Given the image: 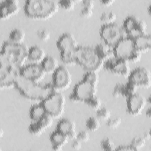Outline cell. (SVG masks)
Listing matches in <instances>:
<instances>
[{"label": "cell", "instance_id": "cell-22", "mask_svg": "<svg viewBox=\"0 0 151 151\" xmlns=\"http://www.w3.org/2000/svg\"><path fill=\"white\" fill-rule=\"evenodd\" d=\"M134 40V45L137 51L142 54L149 52L151 49V36L146 34L137 37Z\"/></svg>", "mask_w": 151, "mask_h": 151}, {"label": "cell", "instance_id": "cell-26", "mask_svg": "<svg viewBox=\"0 0 151 151\" xmlns=\"http://www.w3.org/2000/svg\"><path fill=\"white\" fill-rule=\"evenodd\" d=\"M46 114V111L41 103L32 106L29 110V117L32 122L39 120Z\"/></svg>", "mask_w": 151, "mask_h": 151}, {"label": "cell", "instance_id": "cell-10", "mask_svg": "<svg viewBox=\"0 0 151 151\" xmlns=\"http://www.w3.org/2000/svg\"><path fill=\"white\" fill-rule=\"evenodd\" d=\"M0 87L1 89L12 88L15 86L20 69L6 63L0 61Z\"/></svg>", "mask_w": 151, "mask_h": 151}, {"label": "cell", "instance_id": "cell-11", "mask_svg": "<svg viewBox=\"0 0 151 151\" xmlns=\"http://www.w3.org/2000/svg\"><path fill=\"white\" fill-rule=\"evenodd\" d=\"M128 81L138 88H149L151 86V74L145 67H138L130 72Z\"/></svg>", "mask_w": 151, "mask_h": 151}, {"label": "cell", "instance_id": "cell-34", "mask_svg": "<svg viewBox=\"0 0 151 151\" xmlns=\"http://www.w3.org/2000/svg\"><path fill=\"white\" fill-rule=\"evenodd\" d=\"M96 113L97 117L101 120L107 121L111 117L110 111L106 107H101L97 110Z\"/></svg>", "mask_w": 151, "mask_h": 151}, {"label": "cell", "instance_id": "cell-32", "mask_svg": "<svg viewBox=\"0 0 151 151\" xmlns=\"http://www.w3.org/2000/svg\"><path fill=\"white\" fill-rule=\"evenodd\" d=\"M100 146L101 149L105 151L116 150L117 147L113 140L109 137L104 138L101 141Z\"/></svg>", "mask_w": 151, "mask_h": 151}, {"label": "cell", "instance_id": "cell-19", "mask_svg": "<svg viewBox=\"0 0 151 151\" xmlns=\"http://www.w3.org/2000/svg\"><path fill=\"white\" fill-rule=\"evenodd\" d=\"M137 88L129 81L126 83H117L113 88L112 95L114 97L117 98L120 96L126 98L137 93Z\"/></svg>", "mask_w": 151, "mask_h": 151}, {"label": "cell", "instance_id": "cell-1", "mask_svg": "<svg viewBox=\"0 0 151 151\" xmlns=\"http://www.w3.org/2000/svg\"><path fill=\"white\" fill-rule=\"evenodd\" d=\"M15 87L27 99L40 102L56 91L52 83L42 85L23 78L20 74L17 78Z\"/></svg>", "mask_w": 151, "mask_h": 151}, {"label": "cell", "instance_id": "cell-6", "mask_svg": "<svg viewBox=\"0 0 151 151\" xmlns=\"http://www.w3.org/2000/svg\"><path fill=\"white\" fill-rule=\"evenodd\" d=\"M40 103L48 114L53 119H57L63 114L66 101L64 96L60 91H56Z\"/></svg>", "mask_w": 151, "mask_h": 151}, {"label": "cell", "instance_id": "cell-5", "mask_svg": "<svg viewBox=\"0 0 151 151\" xmlns=\"http://www.w3.org/2000/svg\"><path fill=\"white\" fill-rule=\"evenodd\" d=\"M113 52L115 57L133 63L139 62L142 55L140 52L136 50L134 40L127 36L113 47Z\"/></svg>", "mask_w": 151, "mask_h": 151}, {"label": "cell", "instance_id": "cell-23", "mask_svg": "<svg viewBox=\"0 0 151 151\" xmlns=\"http://www.w3.org/2000/svg\"><path fill=\"white\" fill-rule=\"evenodd\" d=\"M46 56L44 50L39 45H34L29 48L28 60L32 63L41 64Z\"/></svg>", "mask_w": 151, "mask_h": 151}, {"label": "cell", "instance_id": "cell-47", "mask_svg": "<svg viewBox=\"0 0 151 151\" xmlns=\"http://www.w3.org/2000/svg\"><path fill=\"white\" fill-rule=\"evenodd\" d=\"M150 9H151V5H149V6L147 8V11H148V13L149 15L151 14V12H150Z\"/></svg>", "mask_w": 151, "mask_h": 151}, {"label": "cell", "instance_id": "cell-16", "mask_svg": "<svg viewBox=\"0 0 151 151\" xmlns=\"http://www.w3.org/2000/svg\"><path fill=\"white\" fill-rule=\"evenodd\" d=\"M54 119L47 113L39 120L32 122L28 127V131L33 136H40L52 125Z\"/></svg>", "mask_w": 151, "mask_h": 151}, {"label": "cell", "instance_id": "cell-3", "mask_svg": "<svg viewBox=\"0 0 151 151\" xmlns=\"http://www.w3.org/2000/svg\"><path fill=\"white\" fill-rule=\"evenodd\" d=\"M29 48L24 44H16L10 41L3 43L0 61H3L21 69L28 60Z\"/></svg>", "mask_w": 151, "mask_h": 151}, {"label": "cell", "instance_id": "cell-8", "mask_svg": "<svg viewBox=\"0 0 151 151\" xmlns=\"http://www.w3.org/2000/svg\"><path fill=\"white\" fill-rule=\"evenodd\" d=\"M97 86L82 79L74 86L69 96V99L73 102L86 103L92 97L96 96Z\"/></svg>", "mask_w": 151, "mask_h": 151}, {"label": "cell", "instance_id": "cell-18", "mask_svg": "<svg viewBox=\"0 0 151 151\" xmlns=\"http://www.w3.org/2000/svg\"><path fill=\"white\" fill-rule=\"evenodd\" d=\"M20 10L19 2L17 0H5L0 3L1 18L8 19L16 15Z\"/></svg>", "mask_w": 151, "mask_h": 151}, {"label": "cell", "instance_id": "cell-29", "mask_svg": "<svg viewBox=\"0 0 151 151\" xmlns=\"http://www.w3.org/2000/svg\"><path fill=\"white\" fill-rule=\"evenodd\" d=\"M86 126L88 130L90 132H96L100 127V120L97 117L91 116L86 120Z\"/></svg>", "mask_w": 151, "mask_h": 151}, {"label": "cell", "instance_id": "cell-20", "mask_svg": "<svg viewBox=\"0 0 151 151\" xmlns=\"http://www.w3.org/2000/svg\"><path fill=\"white\" fill-rule=\"evenodd\" d=\"M56 130L68 136L69 139L73 140L77 137L76 124L74 122L68 119H61L57 124Z\"/></svg>", "mask_w": 151, "mask_h": 151}, {"label": "cell", "instance_id": "cell-33", "mask_svg": "<svg viewBox=\"0 0 151 151\" xmlns=\"http://www.w3.org/2000/svg\"><path fill=\"white\" fill-rule=\"evenodd\" d=\"M146 142V140L143 136H136L132 139L130 145L137 151L145 146Z\"/></svg>", "mask_w": 151, "mask_h": 151}, {"label": "cell", "instance_id": "cell-15", "mask_svg": "<svg viewBox=\"0 0 151 151\" xmlns=\"http://www.w3.org/2000/svg\"><path fill=\"white\" fill-rule=\"evenodd\" d=\"M147 104L146 98L139 93L126 98V109L129 114L133 116L140 115Z\"/></svg>", "mask_w": 151, "mask_h": 151}, {"label": "cell", "instance_id": "cell-9", "mask_svg": "<svg viewBox=\"0 0 151 151\" xmlns=\"http://www.w3.org/2000/svg\"><path fill=\"white\" fill-rule=\"evenodd\" d=\"M123 28L127 37L133 39L147 34L146 22L134 15H130L123 21Z\"/></svg>", "mask_w": 151, "mask_h": 151}, {"label": "cell", "instance_id": "cell-21", "mask_svg": "<svg viewBox=\"0 0 151 151\" xmlns=\"http://www.w3.org/2000/svg\"><path fill=\"white\" fill-rule=\"evenodd\" d=\"M69 138L66 134L55 130L51 133L50 141L52 145V149L54 151H61L64 146L68 143Z\"/></svg>", "mask_w": 151, "mask_h": 151}, {"label": "cell", "instance_id": "cell-30", "mask_svg": "<svg viewBox=\"0 0 151 151\" xmlns=\"http://www.w3.org/2000/svg\"><path fill=\"white\" fill-rule=\"evenodd\" d=\"M117 16L113 11H106L101 14L100 19L103 24H109L115 22Z\"/></svg>", "mask_w": 151, "mask_h": 151}, {"label": "cell", "instance_id": "cell-4", "mask_svg": "<svg viewBox=\"0 0 151 151\" xmlns=\"http://www.w3.org/2000/svg\"><path fill=\"white\" fill-rule=\"evenodd\" d=\"M77 64L87 71H99L104 63L97 54L94 48L87 46H78L76 50Z\"/></svg>", "mask_w": 151, "mask_h": 151}, {"label": "cell", "instance_id": "cell-41", "mask_svg": "<svg viewBox=\"0 0 151 151\" xmlns=\"http://www.w3.org/2000/svg\"><path fill=\"white\" fill-rule=\"evenodd\" d=\"M116 150L120 151H136L135 149L130 144L129 145H123L116 147Z\"/></svg>", "mask_w": 151, "mask_h": 151}, {"label": "cell", "instance_id": "cell-27", "mask_svg": "<svg viewBox=\"0 0 151 151\" xmlns=\"http://www.w3.org/2000/svg\"><path fill=\"white\" fill-rule=\"evenodd\" d=\"M60 58L63 63L67 65L77 64L76 59V50L72 51L60 52Z\"/></svg>", "mask_w": 151, "mask_h": 151}, {"label": "cell", "instance_id": "cell-37", "mask_svg": "<svg viewBox=\"0 0 151 151\" xmlns=\"http://www.w3.org/2000/svg\"><path fill=\"white\" fill-rule=\"evenodd\" d=\"M122 123V119L120 117H116L114 118H110L106 121V125L110 129L117 128Z\"/></svg>", "mask_w": 151, "mask_h": 151}, {"label": "cell", "instance_id": "cell-42", "mask_svg": "<svg viewBox=\"0 0 151 151\" xmlns=\"http://www.w3.org/2000/svg\"><path fill=\"white\" fill-rule=\"evenodd\" d=\"M73 142L71 143V147L76 150H78L81 149L82 146V142L80 141L78 139H76L73 140H72Z\"/></svg>", "mask_w": 151, "mask_h": 151}, {"label": "cell", "instance_id": "cell-45", "mask_svg": "<svg viewBox=\"0 0 151 151\" xmlns=\"http://www.w3.org/2000/svg\"><path fill=\"white\" fill-rule=\"evenodd\" d=\"M143 137L146 140V141H147V140H149V139L150 138V134L149 131H146V132L144 133Z\"/></svg>", "mask_w": 151, "mask_h": 151}, {"label": "cell", "instance_id": "cell-12", "mask_svg": "<svg viewBox=\"0 0 151 151\" xmlns=\"http://www.w3.org/2000/svg\"><path fill=\"white\" fill-rule=\"evenodd\" d=\"M72 83V76L65 66H60L52 74V85L57 91L65 90Z\"/></svg>", "mask_w": 151, "mask_h": 151}, {"label": "cell", "instance_id": "cell-46", "mask_svg": "<svg viewBox=\"0 0 151 151\" xmlns=\"http://www.w3.org/2000/svg\"><path fill=\"white\" fill-rule=\"evenodd\" d=\"M146 115L148 118H150L151 117V108L150 107H149L147 109L146 111Z\"/></svg>", "mask_w": 151, "mask_h": 151}, {"label": "cell", "instance_id": "cell-24", "mask_svg": "<svg viewBox=\"0 0 151 151\" xmlns=\"http://www.w3.org/2000/svg\"><path fill=\"white\" fill-rule=\"evenodd\" d=\"M94 49L97 54L103 63L114 57L113 47L103 42L98 44L94 47Z\"/></svg>", "mask_w": 151, "mask_h": 151}, {"label": "cell", "instance_id": "cell-31", "mask_svg": "<svg viewBox=\"0 0 151 151\" xmlns=\"http://www.w3.org/2000/svg\"><path fill=\"white\" fill-rule=\"evenodd\" d=\"M83 80H84L94 85L97 86L98 83L99 81V76L98 74V71H87L83 76Z\"/></svg>", "mask_w": 151, "mask_h": 151}, {"label": "cell", "instance_id": "cell-14", "mask_svg": "<svg viewBox=\"0 0 151 151\" xmlns=\"http://www.w3.org/2000/svg\"><path fill=\"white\" fill-rule=\"evenodd\" d=\"M19 74L23 78L36 83L42 81L46 74L41 64L35 63L24 65L20 69Z\"/></svg>", "mask_w": 151, "mask_h": 151}, {"label": "cell", "instance_id": "cell-48", "mask_svg": "<svg viewBox=\"0 0 151 151\" xmlns=\"http://www.w3.org/2000/svg\"><path fill=\"white\" fill-rule=\"evenodd\" d=\"M3 134H4V131H3V130L1 129V137H2Z\"/></svg>", "mask_w": 151, "mask_h": 151}, {"label": "cell", "instance_id": "cell-43", "mask_svg": "<svg viewBox=\"0 0 151 151\" xmlns=\"http://www.w3.org/2000/svg\"><path fill=\"white\" fill-rule=\"evenodd\" d=\"M82 7H86L93 9L94 2L93 0H83L82 1Z\"/></svg>", "mask_w": 151, "mask_h": 151}, {"label": "cell", "instance_id": "cell-17", "mask_svg": "<svg viewBox=\"0 0 151 151\" xmlns=\"http://www.w3.org/2000/svg\"><path fill=\"white\" fill-rule=\"evenodd\" d=\"M56 45L60 52L76 51L78 47L77 41L74 36L70 33L62 34L57 40Z\"/></svg>", "mask_w": 151, "mask_h": 151}, {"label": "cell", "instance_id": "cell-44", "mask_svg": "<svg viewBox=\"0 0 151 151\" xmlns=\"http://www.w3.org/2000/svg\"><path fill=\"white\" fill-rule=\"evenodd\" d=\"M115 1L114 0H101L100 2L105 6H111Z\"/></svg>", "mask_w": 151, "mask_h": 151}, {"label": "cell", "instance_id": "cell-36", "mask_svg": "<svg viewBox=\"0 0 151 151\" xmlns=\"http://www.w3.org/2000/svg\"><path fill=\"white\" fill-rule=\"evenodd\" d=\"M86 104L93 110L97 111L100 108H101V100L99 97L96 96L92 97L90 100H89Z\"/></svg>", "mask_w": 151, "mask_h": 151}, {"label": "cell", "instance_id": "cell-39", "mask_svg": "<svg viewBox=\"0 0 151 151\" xmlns=\"http://www.w3.org/2000/svg\"><path fill=\"white\" fill-rule=\"evenodd\" d=\"M93 9L88 8H86V7H82L80 12V16L84 18H90L93 16Z\"/></svg>", "mask_w": 151, "mask_h": 151}, {"label": "cell", "instance_id": "cell-40", "mask_svg": "<svg viewBox=\"0 0 151 151\" xmlns=\"http://www.w3.org/2000/svg\"><path fill=\"white\" fill-rule=\"evenodd\" d=\"M77 139L81 141L82 143L87 142L90 139V134L88 133V132L85 130L80 131L77 134Z\"/></svg>", "mask_w": 151, "mask_h": 151}, {"label": "cell", "instance_id": "cell-38", "mask_svg": "<svg viewBox=\"0 0 151 151\" xmlns=\"http://www.w3.org/2000/svg\"><path fill=\"white\" fill-rule=\"evenodd\" d=\"M37 36L38 38L42 41H47L50 38V32L49 30L45 29V28H41L38 30L37 32Z\"/></svg>", "mask_w": 151, "mask_h": 151}, {"label": "cell", "instance_id": "cell-35", "mask_svg": "<svg viewBox=\"0 0 151 151\" xmlns=\"http://www.w3.org/2000/svg\"><path fill=\"white\" fill-rule=\"evenodd\" d=\"M59 7L65 11H72L76 6V2L73 0H61L58 2Z\"/></svg>", "mask_w": 151, "mask_h": 151}, {"label": "cell", "instance_id": "cell-28", "mask_svg": "<svg viewBox=\"0 0 151 151\" xmlns=\"http://www.w3.org/2000/svg\"><path fill=\"white\" fill-rule=\"evenodd\" d=\"M25 38V32L19 28H15L12 29L9 35V41L16 44H23Z\"/></svg>", "mask_w": 151, "mask_h": 151}, {"label": "cell", "instance_id": "cell-2", "mask_svg": "<svg viewBox=\"0 0 151 151\" xmlns=\"http://www.w3.org/2000/svg\"><path fill=\"white\" fill-rule=\"evenodd\" d=\"M58 2L53 0H27L24 10L29 18L36 20H46L52 17L59 9Z\"/></svg>", "mask_w": 151, "mask_h": 151}, {"label": "cell", "instance_id": "cell-7", "mask_svg": "<svg viewBox=\"0 0 151 151\" xmlns=\"http://www.w3.org/2000/svg\"><path fill=\"white\" fill-rule=\"evenodd\" d=\"M100 35L103 42L112 47L127 37L122 26L116 22L103 24L100 30Z\"/></svg>", "mask_w": 151, "mask_h": 151}, {"label": "cell", "instance_id": "cell-25", "mask_svg": "<svg viewBox=\"0 0 151 151\" xmlns=\"http://www.w3.org/2000/svg\"><path fill=\"white\" fill-rule=\"evenodd\" d=\"M41 65L46 74H53L60 67L58 60L51 55H47Z\"/></svg>", "mask_w": 151, "mask_h": 151}, {"label": "cell", "instance_id": "cell-13", "mask_svg": "<svg viewBox=\"0 0 151 151\" xmlns=\"http://www.w3.org/2000/svg\"><path fill=\"white\" fill-rule=\"evenodd\" d=\"M103 67L114 74L124 77H128L131 72L128 61L115 57L105 61L103 64Z\"/></svg>", "mask_w": 151, "mask_h": 151}]
</instances>
